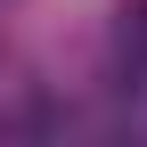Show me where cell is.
Returning <instances> with one entry per match:
<instances>
[{"instance_id": "1", "label": "cell", "mask_w": 147, "mask_h": 147, "mask_svg": "<svg viewBox=\"0 0 147 147\" xmlns=\"http://www.w3.org/2000/svg\"><path fill=\"white\" fill-rule=\"evenodd\" d=\"M115 41L147 57V0H123V8H115Z\"/></svg>"}]
</instances>
